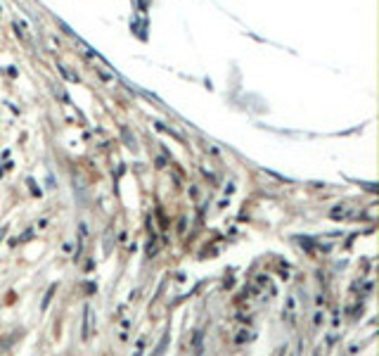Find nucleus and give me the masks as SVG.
<instances>
[{"label": "nucleus", "mask_w": 379, "mask_h": 356, "mask_svg": "<svg viewBox=\"0 0 379 356\" xmlns=\"http://www.w3.org/2000/svg\"><path fill=\"white\" fill-rule=\"evenodd\" d=\"M83 337H90V306H86V325H83Z\"/></svg>", "instance_id": "1"}]
</instances>
